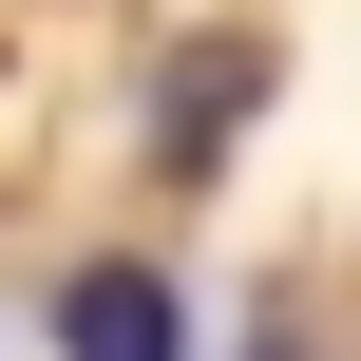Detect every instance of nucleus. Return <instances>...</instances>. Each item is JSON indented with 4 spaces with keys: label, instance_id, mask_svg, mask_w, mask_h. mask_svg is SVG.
I'll use <instances>...</instances> for the list:
<instances>
[{
    "label": "nucleus",
    "instance_id": "f257e3e1",
    "mask_svg": "<svg viewBox=\"0 0 361 361\" xmlns=\"http://www.w3.org/2000/svg\"><path fill=\"white\" fill-rule=\"evenodd\" d=\"M57 361H190L171 267H76V286H57Z\"/></svg>",
    "mask_w": 361,
    "mask_h": 361
},
{
    "label": "nucleus",
    "instance_id": "f03ea898",
    "mask_svg": "<svg viewBox=\"0 0 361 361\" xmlns=\"http://www.w3.org/2000/svg\"><path fill=\"white\" fill-rule=\"evenodd\" d=\"M247 361H286V343H247Z\"/></svg>",
    "mask_w": 361,
    "mask_h": 361
}]
</instances>
